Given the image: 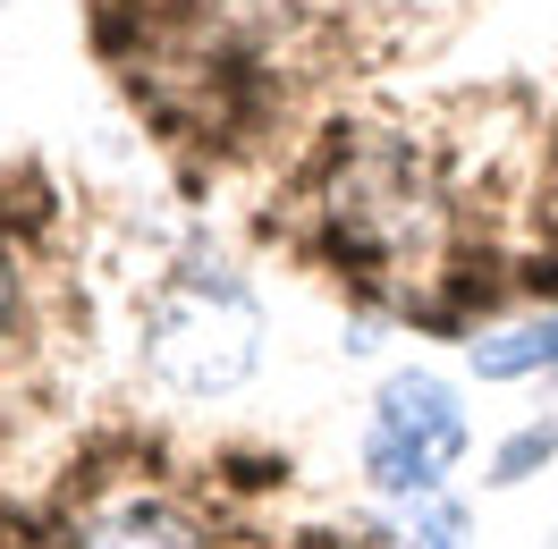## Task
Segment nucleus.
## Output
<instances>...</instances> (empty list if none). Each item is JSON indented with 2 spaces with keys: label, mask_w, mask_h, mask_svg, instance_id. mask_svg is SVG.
Segmentation results:
<instances>
[{
  "label": "nucleus",
  "mask_w": 558,
  "mask_h": 549,
  "mask_svg": "<svg viewBox=\"0 0 558 549\" xmlns=\"http://www.w3.org/2000/svg\"><path fill=\"white\" fill-rule=\"evenodd\" d=\"M0 321H9V254H0Z\"/></svg>",
  "instance_id": "8"
},
{
  "label": "nucleus",
  "mask_w": 558,
  "mask_h": 549,
  "mask_svg": "<svg viewBox=\"0 0 558 549\" xmlns=\"http://www.w3.org/2000/svg\"><path fill=\"white\" fill-rule=\"evenodd\" d=\"M330 237L355 254L364 271H423L440 254V195L407 144H355L339 152V170L322 186Z\"/></svg>",
  "instance_id": "1"
},
{
  "label": "nucleus",
  "mask_w": 558,
  "mask_h": 549,
  "mask_svg": "<svg viewBox=\"0 0 558 549\" xmlns=\"http://www.w3.org/2000/svg\"><path fill=\"white\" fill-rule=\"evenodd\" d=\"M415 549H474V524L457 499H415Z\"/></svg>",
  "instance_id": "7"
},
{
  "label": "nucleus",
  "mask_w": 558,
  "mask_h": 549,
  "mask_svg": "<svg viewBox=\"0 0 558 549\" xmlns=\"http://www.w3.org/2000/svg\"><path fill=\"white\" fill-rule=\"evenodd\" d=\"M69 549H211V533L178 508V499L128 490V499H102L94 515H76Z\"/></svg>",
  "instance_id": "4"
},
{
  "label": "nucleus",
  "mask_w": 558,
  "mask_h": 549,
  "mask_svg": "<svg viewBox=\"0 0 558 549\" xmlns=\"http://www.w3.org/2000/svg\"><path fill=\"white\" fill-rule=\"evenodd\" d=\"M263 355V305L229 271H186L170 279L144 313V364L178 398H220L238 389Z\"/></svg>",
  "instance_id": "2"
},
{
  "label": "nucleus",
  "mask_w": 558,
  "mask_h": 549,
  "mask_svg": "<svg viewBox=\"0 0 558 549\" xmlns=\"http://www.w3.org/2000/svg\"><path fill=\"white\" fill-rule=\"evenodd\" d=\"M550 456H558V423H524V431H508V440H499L490 481H499V490H508V481H533Z\"/></svg>",
  "instance_id": "6"
},
{
  "label": "nucleus",
  "mask_w": 558,
  "mask_h": 549,
  "mask_svg": "<svg viewBox=\"0 0 558 549\" xmlns=\"http://www.w3.org/2000/svg\"><path fill=\"white\" fill-rule=\"evenodd\" d=\"M550 364H558V313L474 339V373H483V380H533V373H550Z\"/></svg>",
  "instance_id": "5"
},
{
  "label": "nucleus",
  "mask_w": 558,
  "mask_h": 549,
  "mask_svg": "<svg viewBox=\"0 0 558 549\" xmlns=\"http://www.w3.org/2000/svg\"><path fill=\"white\" fill-rule=\"evenodd\" d=\"M474 440L465 398L440 373H389L364 414V481L381 499H440V481L457 474V456Z\"/></svg>",
  "instance_id": "3"
}]
</instances>
